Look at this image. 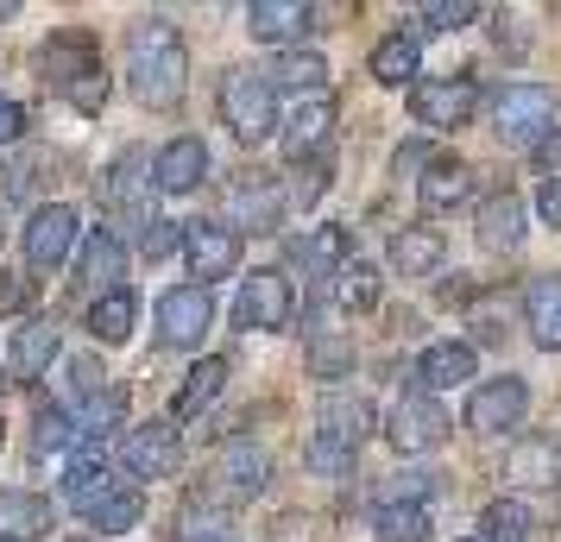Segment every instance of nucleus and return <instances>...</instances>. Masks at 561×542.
<instances>
[{
	"instance_id": "f257e3e1",
	"label": "nucleus",
	"mask_w": 561,
	"mask_h": 542,
	"mask_svg": "<svg viewBox=\"0 0 561 542\" xmlns=\"http://www.w3.org/2000/svg\"><path fill=\"white\" fill-rule=\"evenodd\" d=\"M127 77L133 95L146 107H178L183 82H190V51H183V32L171 20H139L127 32Z\"/></svg>"
},
{
	"instance_id": "f03ea898",
	"label": "nucleus",
	"mask_w": 561,
	"mask_h": 542,
	"mask_svg": "<svg viewBox=\"0 0 561 542\" xmlns=\"http://www.w3.org/2000/svg\"><path fill=\"white\" fill-rule=\"evenodd\" d=\"M556 89H542V82H511L492 95V132L511 139V146H542L549 132H556Z\"/></svg>"
},
{
	"instance_id": "7ed1b4c3",
	"label": "nucleus",
	"mask_w": 561,
	"mask_h": 542,
	"mask_svg": "<svg viewBox=\"0 0 561 542\" xmlns=\"http://www.w3.org/2000/svg\"><path fill=\"white\" fill-rule=\"evenodd\" d=\"M221 120L233 127V139H272L278 132V89L272 77H259V70H228L221 77Z\"/></svg>"
},
{
	"instance_id": "20e7f679",
	"label": "nucleus",
	"mask_w": 561,
	"mask_h": 542,
	"mask_svg": "<svg viewBox=\"0 0 561 542\" xmlns=\"http://www.w3.org/2000/svg\"><path fill=\"white\" fill-rule=\"evenodd\" d=\"M473 107H480L473 77H423V82H410V114H416V127H430V132L467 127Z\"/></svg>"
},
{
	"instance_id": "39448f33",
	"label": "nucleus",
	"mask_w": 561,
	"mask_h": 542,
	"mask_svg": "<svg viewBox=\"0 0 561 542\" xmlns=\"http://www.w3.org/2000/svg\"><path fill=\"white\" fill-rule=\"evenodd\" d=\"M448 411L435 404L430 391H410V397H398L391 404V416H385V441L398 448V454H435L442 441H448Z\"/></svg>"
},
{
	"instance_id": "423d86ee",
	"label": "nucleus",
	"mask_w": 561,
	"mask_h": 542,
	"mask_svg": "<svg viewBox=\"0 0 561 542\" xmlns=\"http://www.w3.org/2000/svg\"><path fill=\"white\" fill-rule=\"evenodd\" d=\"M373 429H379V411H373V397H366V391H354V385H329V391H322V404H316V436H322V441L359 454Z\"/></svg>"
},
{
	"instance_id": "0eeeda50",
	"label": "nucleus",
	"mask_w": 561,
	"mask_h": 542,
	"mask_svg": "<svg viewBox=\"0 0 561 542\" xmlns=\"http://www.w3.org/2000/svg\"><path fill=\"white\" fill-rule=\"evenodd\" d=\"M297 315V297H290V278L284 272H253L240 278V297H233V322L247 335H272V328H290Z\"/></svg>"
},
{
	"instance_id": "6e6552de",
	"label": "nucleus",
	"mask_w": 561,
	"mask_h": 542,
	"mask_svg": "<svg viewBox=\"0 0 561 542\" xmlns=\"http://www.w3.org/2000/svg\"><path fill=\"white\" fill-rule=\"evenodd\" d=\"M524 416H530V385L517 372L485 379L467 397V429H480V436H511V429H524Z\"/></svg>"
},
{
	"instance_id": "1a4fd4ad",
	"label": "nucleus",
	"mask_w": 561,
	"mask_h": 542,
	"mask_svg": "<svg viewBox=\"0 0 561 542\" xmlns=\"http://www.w3.org/2000/svg\"><path fill=\"white\" fill-rule=\"evenodd\" d=\"M121 461H127V473H139V480H171V473L183 466V429H178V416H152V423L127 429Z\"/></svg>"
},
{
	"instance_id": "9d476101",
	"label": "nucleus",
	"mask_w": 561,
	"mask_h": 542,
	"mask_svg": "<svg viewBox=\"0 0 561 542\" xmlns=\"http://www.w3.org/2000/svg\"><path fill=\"white\" fill-rule=\"evenodd\" d=\"M146 171H152V158L146 152H121V164L102 177V208L114 215V221H127L121 233H133V228L146 233L152 228V208H146V183L152 177H146Z\"/></svg>"
},
{
	"instance_id": "9b49d317",
	"label": "nucleus",
	"mask_w": 561,
	"mask_h": 542,
	"mask_svg": "<svg viewBox=\"0 0 561 542\" xmlns=\"http://www.w3.org/2000/svg\"><path fill=\"white\" fill-rule=\"evenodd\" d=\"M77 208L70 203H45V208H32V221H26V265L32 272H57L64 258L77 253Z\"/></svg>"
},
{
	"instance_id": "f8f14e48",
	"label": "nucleus",
	"mask_w": 561,
	"mask_h": 542,
	"mask_svg": "<svg viewBox=\"0 0 561 542\" xmlns=\"http://www.w3.org/2000/svg\"><path fill=\"white\" fill-rule=\"evenodd\" d=\"M215 322V290L203 285H178L158 297V341L164 347H196Z\"/></svg>"
},
{
	"instance_id": "ddd939ff",
	"label": "nucleus",
	"mask_w": 561,
	"mask_h": 542,
	"mask_svg": "<svg viewBox=\"0 0 561 542\" xmlns=\"http://www.w3.org/2000/svg\"><path fill=\"white\" fill-rule=\"evenodd\" d=\"M265 480H272V461H265L259 441L233 436L228 448L215 454V498H221V505H247V498H259Z\"/></svg>"
},
{
	"instance_id": "4468645a",
	"label": "nucleus",
	"mask_w": 561,
	"mask_h": 542,
	"mask_svg": "<svg viewBox=\"0 0 561 542\" xmlns=\"http://www.w3.org/2000/svg\"><path fill=\"white\" fill-rule=\"evenodd\" d=\"M183 258H190V278H203V290H215V278H228L240 265V233L228 221H196V228H183Z\"/></svg>"
},
{
	"instance_id": "2eb2a0df",
	"label": "nucleus",
	"mask_w": 561,
	"mask_h": 542,
	"mask_svg": "<svg viewBox=\"0 0 561 542\" xmlns=\"http://www.w3.org/2000/svg\"><path fill=\"white\" fill-rule=\"evenodd\" d=\"M208 171H215V158H208V139H196V132H178V139L152 158V183L164 196H190Z\"/></svg>"
},
{
	"instance_id": "dca6fc26",
	"label": "nucleus",
	"mask_w": 561,
	"mask_h": 542,
	"mask_svg": "<svg viewBox=\"0 0 561 542\" xmlns=\"http://www.w3.org/2000/svg\"><path fill=\"white\" fill-rule=\"evenodd\" d=\"M228 228L240 233V228H259V233H272L284 221V189H278V177H265V171H259V177H240L228 189Z\"/></svg>"
},
{
	"instance_id": "f3484780",
	"label": "nucleus",
	"mask_w": 561,
	"mask_h": 542,
	"mask_svg": "<svg viewBox=\"0 0 561 542\" xmlns=\"http://www.w3.org/2000/svg\"><path fill=\"white\" fill-rule=\"evenodd\" d=\"M480 372V354H473V341H435V347H423L416 354V391H455L467 385Z\"/></svg>"
},
{
	"instance_id": "a211bd4d",
	"label": "nucleus",
	"mask_w": 561,
	"mask_h": 542,
	"mask_svg": "<svg viewBox=\"0 0 561 542\" xmlns=\"http://www.w3.org/2000/svg\"><path fill=\"white\" fill-rule=\"evenodd\" d=\"M290 265L309 272V278H334V272H347L354 265V233L347 228H309L304 240H290Z\"/></svg>"
},
{
	"instance_id": "6ab92c4d",
	"label": "nucleus",
	"mask_w": 561,
	"mask_h": 542,
	"mask_svg": "<svg viewBox=\"0 0 561 542\" xmlns=\"http://www.w3.org/2000/svg\"><path fill=\"white\" fill-rule=\"evenodd\" d=\"M329 132H334V102L329 95H309V102L284 120V158H290V164L322 158L329 152Z\"/></svg>"
},
{
	"instance_id": "aec40b11",
	"label": "nucleus",
	"mask_w": 561,
	"mask_h": 542,
	"mask_svg": "<svg viewBox=\"0 0 561 542\" xmlns=\"http://www.w3.org/2000/svg\"><path fill=\"white\" fill-rule=\"evenodd\" d=\"M309 26H316V7H304V0H253L247 7V32L259 45H290Z\"/></svg>"
},
{
	"instance_id": "412c9836",
	"label": "nucleus",
	"mask_w": 561,
	"mask_h": 542,
	"mask_svg": "<svg viewBox=\"0 0 561 542\" xmlns=\"http://www.w3.org/2000/svg\"><path fill=\"white\" fill-rule=\"evenodd\" d=\"M51 517L57 511L45 492H20V486L0 492V542H38L51 530Z\"/></svg>"
},
{
	"instance_id": "4be33fe9",
	"label": "nucleus",
	"mask_w": 561,
	"mask_h": 542,
	"mask_svg": "<svg viewBox=\"0 0 561 542\" xmlns=\"http://www.w3.org/2000/svg\"><path fill=\"white\" fill-rule=\"evenodd\" d=\"M524 322H530V341L542 354H561V272H542L524 290Z\"/></svg>"
},
{
	"instance_id": "5701e85b",
	"label": "nucleus",
	"mask_w": 561,
	"mask_h": 542,
	"mask_svg": "<svg viewBox=\"0 0 561 542\" xmlns=\"http://www.w3.org/2000/svg\"><path fill=\"white\" fill-rule=\"evenodd\" d=\"M505 480H511V486H561V448H556V441H542V436L511 441Z\"/></svg>"
},
{
	"instance_id": "b1692460",
	"label": "nucleus",
	"mask_w": 561,
	"mask_h": 542,
	"mask_svg": "<svg viewBox=\"0 0 561 542\" xmlns=\"http://www.w3.org/2000/svg\"><path fill=\"white\" fill-rule=\"evenodd\" d=\"M480 246L485 253H517L524 246V203L511 189H492L480 203Z\"/></svg>"
},
{
	"instance_id": "393cba45",
	"label": "nucleus",
	"mask_w": 561,
	"mask_h": 542,
	"mask_svg": "<svg viewBox=\"0 0 561 542\" xmlns=\"http://www.w3.org/2000/svg\"><path fill=\"white\" fill-rule=\"evenodd\" d=\"M77 278H82L89 290H102V297H107V290H121V278H127V246H121L107 228H95L89 240H82Z\"/></svg>"
},
{
	"instance_id": "a878e982",
	"label": "nucleus",
	"mask_w": 561,
	"mask_h": 542,
	"mask_svg": "<svg viewBox=\"0 0 561 542\" xmlns=\"http://www.w3.org/2000/svg\"><path fill=\"white\" fill-rule=\"evenodd\" d=\"M95 70H102V64H95V45H89L82 32H57L51 45H45V77H51L64 95H70L77 82H89Z\"/></svg>"
},
{
	"instance_id": "bb28decb",
	"label": "nucleus",
	"mask_w": 561,
	"mask_h": 542,
	"mask_svg": "<svg viewBox=\"0 0 561 542\" xmlns=\"http://www.w3.org/2000/svg\"><path fill=\"white\" fill-rule=\"evenodd\" d=\"M416 196H423L430 215H448V208H460L467 196H473V171H467L460 158H435L430 171L416 177Z\"/></svg>"
},
{
	"instance_id": "cd10ccee",
	"label": "nucleus",
	"mask_w": 561,
	"mask_h": 542,
	"mask_svg": "<svg viewBox=\"0 0 561 542\" xmlns=\"http://www.w3.org/2000/svg\"><path fill=\"white\" fill-rule=\"evenodd\" d=\"M57 360V322L51 315H32L26 328L13 335V379H45V366Z\"/></svg>"
},
{
	"instance_id": "c85d7f7f",
	"label": "nucleus",
	"mask_w": 561,
	"mask_h": 542,
	"mask_svg": "<svg viewBox=\"0 0 561 542\" xmlns=\"http://www.w3.org/2000/svg\"><path fill=\"white\" fill-rule=\"evenodd\" d=\"M442 258H448L442 228H404V233H391V265H398L404 278H430Z\"/></svg>"
},
{
	"instance_id": "c756f323",
	"label": "nucleus",
	"mask_w": 561,
	"mask_h": 542,
	"mask_svg": "<svg viewBox=\"0 0 561 542\" xmlns=\"http://www.w3.org/2000/svg\"><path fill=\"white\" fill-rule=\"evenodd\" d=\"M228 354H208V360H196L190 366V379H183V391H178V423H190V416H203L215 397H221V385H228Z\"/></svg>"
},
{
	"instance_id": "7c9ffc66",
	"label": "nucleus",
	"mask_w": 561,
	"mask_h": 542,
	"mask_svg": "<svg viewBox=\"0 0 561 542\" xmlns=\"http://www.w3.org/2000/svg\"><path fill=\"white\" fill-rule=\"evenodd\" d=\"M416 64H423V45H416L410 32H391V38L373 45V77H379L385 89H404V82L416 77Z\"/></svg>"
},
{
	"instance_id": "2f4dec72",
	"label": "nucleus",
	"mask_w": 561,
	"mask_h": 542,
	"mask_svg": "<svg viewBox=\"0 0 561 542\" xmlns=\"http://www.w3.org/2000/svg\"><path fill=\"white\" fill-rule=\"evenodd\" d=\"M133 315H139V303H133V290H107V297H95L89 303V335L107 341V347H121V341L133 335Z\"/></svg>"
},
{
	"instance_id": "473e14b6",
	"label": "nucleus",
	"mask_w": 561,
	"mask_h": 542,
	"mask_svg": "<svg viewBox=\"0 0 561 542\" xmlns=\"http://www.w3.org/2000/svg\"><path fill=\"white\" fill-rule=\"evenodd\" d=\"M272 89H297V95H329V64L316 51H284L278 64H272Z\"/></svg>"
},
{
	"instance_id": "72a5a7b5",
	"label": "nucleus",
	"mask_w": 561,
	"mask_h": 542,
	"mask_svg": "<svg viewBox=\"0 0 561 542\" xmlns=\"http://www.w3.org/2000/svg\"><path fill=\"white\" fill-rule=\"evenodd\" d=\"M329 297H334V310L341 315H366L373 303H379V272L359 258V265H347V272H334L329 278Z\"/></svg>"
},
{
	"instance_id": "f704fd0d",
	"label": "nucleus",
	"mask_w": 561,
	"mask_h": 542,
	"mask_svg": "<svg viewBox=\"0 0 561 542\" xmlns=\"http://www.w3.org/2000/svg\"><path fill=\"white\" fill-rule=\"evenodd\" d=\"M121 423H127V385H102V391H95V397L77 411V429H82L89 441H102L107 429H121Z\"/></svg>"
},
{
	"instance_id": "c9c22d12",
	"label": "nucleus",
	"mask_w": 561,
	"mask_h": 542,
	"mask_svg": "<svg viewBox=\"0 0 561 542\" xmlns=\"http://www.w3.org/2000/svg\"><path fill=\"white\" fill-rule=\"evenodd\" d=\"M373 537L379 542H430V511L423 505H379L373 511Z\"/></svg>"
},
{
	"instance_id": "e433bc0d",
	"label": "nucleus",
	"mask_w": 561,
	"mask_h": 542,
	"mask_svg": "<svg viewBox=\"0 0 561 542\" xmlns=\"http://www.w3.org/2000/svg\"><path fill=\"white\" fill-rule=\"evenodd\" d=\"M530 505L524 498H492L485 505V517H480V530H485V542H524L530 537Z\"/></svg>"
},
{
	"instance_id": "4c0bfd02",
	"label": "nucleus",
	"mask_w": 561,
	"mask_h": 542,
	"mask_svg": "<svg viewBox=\"0 0 561 542\" xmlns=\"http://www.w3.org/2000/svg\"><path fill=\"white\" fill-rule=\"evenodd\" d=\"M77 441H82L77 416L38 404V416H32V454H57V448H77Z\"/></svg>"
},
{
	"instance_id": "58836bf2",
	"label": "nucleus",
	"mask_w": 561,
	"mask_h": 542,
	"mask_svg": "<svg viewBox=\"0 0 561 542\" xmlns=\"http://www.w3.org/2000/svg\"><path fill=\"white\" fill-rule=\"evenodd\" d=\"M480 20V7L473 0H435V7H423L416 20H404L410 38H423V32H455V26H473Z\"/></svg>"
},
{
	"instance_id": "ea45409f",
	"label": "nucleus",
	"mask_w": 561,
	"mask_h": 542,
	"mask_svg": "<svg viewBox=\"0 0 561 542\" xmlns=\"http://www.w3.org/2000/svg\"><path fill=\"white\" fill-rule=\"evenodd\" d=\"M38 171H45V152H20V158H7V171H0V196L7 203H26L32 189H38Z\"/></svg>"
},
{
	"instance_id": "a19ab883",
	"label": "nucleus",
	"mask_w": 561,
	"mask_h": 542,
	"mask_svg": "<svg viewBox=\"0 0 561 542\" xmlns=\"http://www.w3.org/2000/svg\"><path fill=\"white\" fill-rule=\"evenodd\" d=\"M309 366H316L322 379H347V366H354V347H347L341 335H329V341H316V347H309Z\"/></svg>"
},
{
	"instance_id": "79ce46f5",
	"label": "nucleus",
	"mask_w": 561,
	"mask_h": 542,
	"mask_svg": "<svg viewBox=\"0 0 561 542\" xmlns=\"http://www.w3.org/2000/svg\"><path fill=\"white\" fill-rule=\"evenodd\" d=\"M139 246H146V258H171V253H183V228L178 221H164V215H152V228L139 233Z\"/></svg>"
},
{
	"instance_id": "37998d69",
	"label": "nucleus",
	"mask_w": 561,
	"mask_h": 542,
	"mask_svg": "<svg viewBox=\"0 0 561 542\" xmlns=\"http://www.w3.org/2000/svg\"><path fill=\"white\" fill-rule=\"evenodd\" d=\"M304 461L316 466V473H329V480H341V473H347V466H354L359 454H347V448H334V441H322V436H309Z\"/></svg>"
},
{
	"instance_id": "c03bdc74",
	"label": "nucleus",
	"mask_w": 561,
	"mask_h": 542,
	"mask_svg": "<svg viewBox=\"0 0 561 542\" xmlns=\"http://www.w3.org/2000/svg\"><path fill=\"white\" fill-rule=\"evenodd\" d=\"M32 303H38V285L20 272H0V315H26Z\"/></svg>"
},
{
	"instance_id": "a18cd8bd",
	"label": "nucleus",
	"mask_w": 561,
	"mask_h": 542,
	"mask_svg": "<svg viewBox=\"0 0 561 542\" xmlns=\"http://www.w3.org/2000/svg\"><path fill=\"white\" fill-rule=\"evenodd\" d=\"M322 189H329V152L309 158V164H297V203H322Z\"/></svg>"
},
{
	"instance_id": "49530a36",
	"label": "nucleus",
	"mask_w": 561,
	"mask_h": 542,
	"mask_svg": "<svg viewBox=\"0 0 561 542\" xmlns=\"http://www.w3.org/2000/svg\"><path fill=\"white\" fill-rule=\"evenodd\" d=\"M20 139H26V107L0 95V146H20Z\"/></svg>"
},
{
	"instance_id": "de8ad7c7",
	"label": "nucleus",
	"mask_w": 561,
	"mask_h": 542,
	"mask_svg": "<svg viewBox=\"0 0 561 542\" xmlns=\"http://www.w3.org/2000/svg\"><path fill=\"white\" fill-rule=\"evenodd\" d=\"M536 215H542L549 228H561V177H542V189H536Z\"/></svg>"
},
{
	"instance_id": "09e8293b",
	"label": "nucleus",
	"mask_w": 561,
	"mask_h": 542,
	"mask_svg": "<svg viewBox=\"0 0 561 542\" xmlns=\"http://www.w3.org/2000/svg\"><path fill=\"white\" fill-rule=\"evenodd\" d=\"M435 158H430V146H404V152H398V164H391V171H398V177H416V171H430Z\"/></svg>"
},
{
	"instance_id": "8fccbe9b",
	"label": "nucleus",
	"mask_w": 561,
	"mask_h": 542,
	"mask_svg": "<svg viewBox=\"0 0 561 542\" xmlns=\"http://www.w3.org/2000/svg\"><path fill=\"white\" fill-rule=\"evenodd\" d=\"M536 164H542V171H549V177H561V127L549 132V139H542V146H536Z\"/></svg>"
},
{
	"instance_id": "3c124183",
	"label": "nucleus",
	"mask_w": 561,
	"mask_h": 542,
	"mask_svg": "<svg viewBox=\"0 0 561 542\" xmlns=\"http://www.w3.org/2000/svg\"><path fill=\"white\" fill-rule=\"evenodd\" d=\"M13 13H20V7H13V0H0V20H13Z\"/></svg>"
},
{
	"instance_id": "603ef678",
	"label": "nucleus",
	"mask_w": 561,
	"mask_h": 542,
	"mask_svg": "<svg viewBox=\"0 0 561 542\" xmlns=\"http://www.w3.org/2000/svg\"><path fill=\"white\" fill-rule=\"evenodd\" d=\"M0 391H7V366H0Z\"/></svg>"
},
{
	"instance_id": "864d4df0",
	"label": "nucleus",
	"mask_w": 561,
	"mask_h": 542,
	"mask_svg": "<svg viewBox=\"0 0 561 542\" xmlns=\"http://www.w3.org/2000/svg\"><path fill=\"white\" fill-rule=\"evenodd\" d=\"M460 542H485V537H460Z\"/></svg>"
},
{
	"instance_id": "5fc2aeb1",
	"label": "nucleus",
	"mask_w": 561,
	"mask_h": 542,
	"mask_svg": "<svg viewBox=\"0 0 561 542\" xmlns=\"http://www.w3.org/2000/svg\"><path fill=\"white\" fill-rule=\"evenodd\" d=\"M208 542H228V537H208Z\"/></svg>"
},
{
	"instance_id": "6e6d98bb",
	"label": "nucleus",
	"mask_w": 561,
	"mask_h": 542,
	"mask_svg": "<svg viewBox=\"0 0 561 542\" xmlns=\"http://www.w3.org/2000/svg\"><path fill=\"white\" fill-rule=\"evenodd\" d=\"M0 441H7V429H0Z\"/></svg>"
}]
</instances>
